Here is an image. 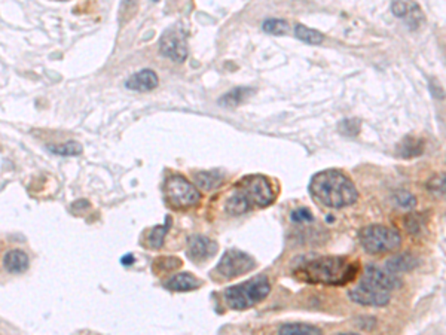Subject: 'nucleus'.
I'll return each instance as SVG.
<instances>
[{
  "label": "nucleus",
  "instance_id": "nucleus-30",
  "mask_svg": "<svg viewBox=\"0 0 446 335\" xmlns=\"http://www.w3.org/2000/svg\"><path fill=\"white\" fill-rule=\"evenodd\" d=\"M137 8V0H124L121 6V17L127 15V19L130 18Z\"/></svg>",
  "mask_w": 446,
  "mask_h": 335
},
{
  "label": "nucleus",
  "instance_id": "nucleus-14",
  "mask_svg": "<svg viewBox=\"0 0 446 335\" xmlns=\"http://www.w3.org/2000/svg\"><path fill=\"white\" fill-rule=\"evenodd\" d=\"M201 287V282L191 273H178L174 274L171 279H168L165 282V288L170 291L176 292H187V291H194Z\"/></svg>",
  "mask_w": 446,
  "mask_h": 335
},
{
  "label": "nucleus",
  "instance_id": "nucleus-19",
  "mask_svg": "<svg viewBox=\"0 0 446 335\" xmlns=\"http://www.w3.org/2000/svg\"><path fill=\"white\" fill-rule=\"evenodd\" d=\"M295 36L299 39V41L310 45H320L324 39V36L320 32H317L314 28H310L302 24H297L295 27Z\"/></svg>",
  "mask_w": 446,
  "mask_h": 335
},
{
  "label": "nucleus",
  "instance_id": "nucleus-15",
  "mask_svg": "<svg viewBox=\"0 0 446 335\" xmlns=\"http://www.w3.org/2000/svg\"><path fill=\"white\" fill-rule=\"evenodd\" d=\"M3 265L9 273H23L28 267V256L23 251H9L3 258Z\"/></svg>",
  "mask_w": 446,
  "mask_h": 335
},
{
  "label": "nucleus",
  "instance_id": "nucleus-28",
  "mask_svg": "<svg viewBox=\"0 0 446 335\" xmlns=\"http://www.w3.org/2000/svg\"><path fill=\"white\" fill-rule=\"evenodd\" d=\"M359 127H360V124H359V121H357V120H345V121L341 123L340 130L344 134L351 136V134H357V133H359Z\"/></svg>",
  "mask_w": 446,
  "mask_h": 335
},
{
  "label": "nucleus",
  "instance_id": "nucleus-10",
  "mask_svg": "<svg viewBox=\"0 0 446 335\" xmlns=\"http://www.w3.org/2000/svg\"><path fill=\"white\" fill-rule=\"evenodd\" d=\"M362 282L372 284V287L387 292H391L396 288H399L402 283L398 275H396V273H391L390 270L385 271L380 267H375V265L366 267Z\"/></svg>",
  "mask_w": 446,
  "mask_h": 335
},
{
  "label": "nucleus",
  "instance_id": "nucleus-9",
  "mask_svg": "<svg viewBox=\"0 0 446 335\" xmlns=\"http://www.w3.org/2000/svg\"><path fill=\"white\" fill-rule=\"evenodd\" d=\"M350 298L360 305H372V307H382L390 302V292L382 291L360 282L359 287L350 291Z\"/></svg>",
  "mask_w": 446,
  "mask_h": 335
},
{
  "label": "nucleus",
  "instance_id": "nucleus-3",
  "mask_svg": "<svg viewBox=\"0 0 446 335\" xmlns=\"http://www.w3.org/2000/svg\"><path fill=\"white\" fill-rule=\"evenodd\" d=\"M275 191L265 176L252 174L238 181L230 199L226 200L225 210L232 216H240L252 209H262L274 203Z\"/></svg>",
  "mask_w": 446,
  "mask_h": 335
},
{
  "label": "nucleus",
  "instance_id": "nucleus-1",
  "mask_svg": "<svg viewBox=\"0 0 446 335\" xmlns=\"http://www.w3.org/2000/svg\"><path fill=\"white\" fill-rule=\"evenodd\" d=\"M359 264L344 256H320L301 264L293 270V275L301 282L327 287H342L355 279Z\"/></svg>",
  "mask_w": 446,
  "mask_h": 335
},
{
  "label": "nucleus",
  "instance_id": "nucleus-12",
  "mask_svg": "<svg viewBox=\"0 0 446 335\" xmlns=\"http://www.w3.org/2000/svg\"><path fill=\"white\" fill-rule=\"evenodd\" d=\"M393 12L396 17L405 19L406 24L409 26V28L420 27V24L422 23V19H424L420 6L414 2L406 3V2H403V0H394Z\"/></svg>",
  "mask_w": 446,
  "mask_h": 335
},
{
  "label": "nucleus",
  "instance_id": "nucleus-29",
  "mask_svg": "<svg viewBox=\"0 0 446 335\" xmlns=\"http://www.w3.org/2000/svg\"><path fill=\"white\" fill-rule=\"evenodd\" d=\"M290 218L293 222H306V221H313V215L306 209H297L292 213Z\"/></svg>",
  "mask_w": 446,
  "mask_h": 335
},
{
  "label": "nucleus",
  "instance_id": "nucleus-20",
  "mask_svg": "<svg viewBox=\"0 0 446 335\" xmlns=\"http://www.w3.org/2000/svg\"><path fill=\"white\" fill-rule=\"evenodd\" d=\"M195 182L204 191H210L221 185L222 176L219 172H200L195 174Z\"/></svg>",
  "mask_w": 446,
  "mask_h": 335
},
{
  "label": "nucleus",
  "instance_id": "nucleus-13",
  "mask_svg": "<svg viewBox=\"0 0 446 335\" xmlns=\"http://www.w3.org/2000/svg\"><path fill=\"white\" fill-rule=\"evenodd\" d=\"M125 85L128 90L133 91H151L158 85V76L151 69H143V71L134 73Z\"/></svg>",
  "mask_w": 446,
  "mask_h": 335
},
{
  "label": "nucleus",
  "instance_id": "nucleus-16",
  "mask_svg": "<svg viewBox=\"0 0 446 335\" xmlns=\"http://www.w3.org/2000/svg\"><path fill=\"white\" fill-rule=\"evenodd\" d=\"M253 88H249V87H238V88H234L232 91L230 93H226L221 100H219V105L225 106V107H235L238 105H241L244 100H247V98H249L252 94H253Z\"/></svg>",
  "mask_w": 446,
  "mask_h": 335
},
{
  "label": "nucleus",
  "instance_id": "nucleus-18",
  "mask_svg": "<svg viewBox=\"0 0 446 335\" xmlns=\"http://www.w3.org/2000/svg\"><path fill=\"white\" fill-rule=\"evenodd\" d=\"M416 265H418V261H416L414 256L399 255V256H394V258L387 261L385 269L390 270L391 273H403V271H409V270L415 269Z\"/></svg>",
  "mask_w": 446,
  "mask_h": 335
},
{
  "label": "nucleus",
  "instance_id": "nucleus-7",
  "mask_svg": "<svg viewBox=\"0 0 446 335\" xmlns=\"http://www.w3.org/2000/svg\"><path fill=\"white\" fill-rule=\"evenodd\" d=\"M254 267L256 262L252 256L236 249H230L223 253L221 262L216 265L213 273L219 275V279L231 280L238 278V275L252 271Z\"/></svg>",
  "mask_w": 446,
  "mask_h": 335
},
{
  "label": "nucleus",
  "instance_id": "nucleus-17",
  "mask_svg": "<svg viewBox=\"0 0 446 335\" xmlns=\"http://www.w3.org/2000/svg\"><path fill=\"white\" fill-rule=\"evenodd\" d=\"M398 151H399L400 156H403V159H414V156H420L424 151V142L416 139V137L408 136L400 142Z\"/></svg>",
  "mask_w": 446,
  "mask_h": 335
},
{
  "label": "nucleus",
  "instance_id": "nucleus-4",
  "mask_svg": "<svg viewBox=\"0 0 446 335\" xmlns=\"http://www.w3.org/2000/svg\"><path fill=\"white\" fill-rule=\"evenodd\" d=\"M270 291V280H268L265 275H257L254 279L227 288L223 293V300L227 307L232 310H245L265 300Z\"/></svg>",
  "mask_w": 446,
  "mask_h": 335
},
{
  "label": "nucleus",
  "instance_id": "nucleus-21",
  "mask_svg": "<svg viewBox=\"0 0 446 335\" xmlns=\"http://www.w3.org/2000/svg\"><path fill=\"white\" fill-rule=\"evenodd\" d=\"M283 335H313V334H322V331L311 325H304V323H286L279 329Z\"/></svg>",
  "mask_w": 446,
  "mask_h": 335
},
{
  "label": "nucleus",
  "instance_id": "nucleus-26",
  "mask_svg": "<svg viewBox=\"0 0 446 335\" xmlns=\"http://www.w3.org/2000/svg\"><path fill=\"white\" fill-rule=\"evenodd\" d=\"M427 188L431 194L440 195L446 199V174H439L433 177V179H430V182L427 183Z\"/></svg>",
  "mask_w": 446,
  "mask_h": 335
},
{
  "label": "nucleus",
  "instance_id": "nucleus-11",
  "mask_svg": "<svg viewBox=\"0 0 446 335\" xmlns=\"http://www.w3.org/2000/svg\"><path fill=\"white\" fill-rule=\"evenodd\" d=\"M217 244L212 239L204 235H192L187 240V256L195 262H203L216 253Z\"/></svg>",
  "mask_w": 446,
  "mask_h": 335
},
{
  "label": "nucleus",
  "instance_id": "nucleus-5",
  "mask_svg": "<svg viewBox=\"0 0 446 335\" xmlns=\"http://www.w3.org/2000/svg\"><path fill=\"white\" fill-rule=\"evenodd\" d=\"M360 243L368 253L378 255L398 249L402 239L400 234L390 226L369 225L360 231Z\"/></svg>",
  "mask_w": 446,
  "mask_h": 335
},
{
  "label": "nucleus",
  "instance_id": "nucleus-2",
  "mask_svg": "<svg viewBox=\"0 0 446 335\" xmlns=\"http://www.w3.org/2000/svg\"><path fill=\"white\" fill-rule=\"evenodd\" d=\"M308 190L317 203L331 209L346 208L359 199L354 183L340 170H324L314 174Z\"/></svg>",
  "mask_w": 446,
  "mask_h": 335
},
{
  "label": "nucleus",
  "instance_id": "nucleus-23",
  "mask_svg": "<svg viewBox=\"0 0 446 335\" xmlns=\"http://www.w3.org/2000/svg\"><path fill=\"white\" fill-rule=\"evenodd\" d=\"M168 224H170V218L167 221V225H156L155 228L151 230L147 235V246H151L154 249L161 248V244L164 242V235L168 231Z\"/></svg>",
  "mask_w": 446,
  "mask_h": 335
},
{
  "label": "nucleus",
  "instance_id": "nucleus-27",
  "mask_svg": "<svg viewBox=\"0 0 446 335\" xmlns=\"http://www.w3.org/2000/svg\"><path fill=\"white\" fill-rule=\"evenodd\" d=\"M394 200L396 203H398L400 208H414L415 206V197L411 195L409 192H406V191H399V192H396L394 195Z\"/></svg>",
  "mask_w": 446,
  "mask_h": 335
},
{
  "label": "nucleus",
  "instance_id": "nucleus-6",
  "mask_svg": "<svg viewBox=\"0 0 446 335\" xmlns=\"http://www.w3.org/2000/svg\"><path fill=\"white\" fill-rule=\"evenodd\" d=\"M164 197L168 206L177 210L189 209L201 199V195L195 186L178 174L168 177L165 181Z\"/></svg>",
  "mask_w": 446,
  "mask_h": 335
},
{
  "label": "nucleus",
  "instance_id": "nucleus-22",
  "mask_svg": "<svg viewBox=\"0 0 446 335\" xmlns=\"http://www.w3.org/2000/svg\"><path fill=\"white\" fill-rule=\"evenodd\" d=\"M48 150L62 156H75L82 152V146L77 142H67V143H59V145H51L48 146Z\"/></svg>",
  "mask_w": 446,
  "mask_h": 335
},
{
  "label": "nucleus",
  "instance_id": "nucleus-8",
  "mask_svg": "<svg viewBox=\"0 0 446 335\" xmlns=\"http://www.w3.org/2000/svg\"><path fill=\"white\" fill-rule=\"evenodd\" d=\"M160 49L164 57L170 58L176 63L185 62L187 57L186 37L180 27H171L164 32L160 41Z\"/></svg>",
  "mask_w": 446,
  "mask_h": 335
},
{
  "label": "nucleus",
  "instance_id": "nucleus-31",
  "mask_svg": "<svg viewBox=\"0 0 446 335\" xmlns=\"http://www.w3.org/2000/svg\"><path fill=\"white\" fill-rule=\"evenodd\" d=\"M133 262H134V258H133V255H131V253L125 255L124 258H122V264H124V265H131Z\"/></svg>",
  "mask_w": 446,
  "mask_h": 335
},
{
  "label": "nucleus",
  "instance_id": "nucleus-24",
  "mask_svg": "<svg viewBox=\"0 0 446 335\" xmlns=\"http://www.w3.org/2000/svg\"><path fill=\"white\" fill-rule=\"evenodd\" d=\"M180 265H182V261L178 258H173V256H164V258L155 260L154 270L160 271V273H165V271H173V270L180 267Z\"/></svg>",
  "mask_w": 446,
  "mask_h": 335
},
{
  "label": "nucleus",
  "instance_id": "nucleus-25",
  "mask_svg": "<svg viewBox=\"0 0 446 335\" xmlns=\"http://www.w3.org/2000/svg\"><path fill=\"white\" fill-rule=\"evenodd\" d=\"M263 30L270 35H284L289 30V27H287V23L283 21V19H277V18H271V19H266L263 23Z\"/></svg>",
  "mask_w": 446,
  "mask_h": 335
}]
</instances>
